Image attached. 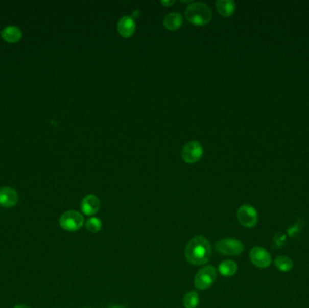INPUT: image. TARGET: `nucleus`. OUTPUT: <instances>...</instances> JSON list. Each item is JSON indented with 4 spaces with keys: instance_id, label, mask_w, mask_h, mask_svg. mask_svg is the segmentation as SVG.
<instances>
[{
    "instance_id": "obj_22",
    "label": "nucleus",
    "mask_w": 309,
    "mask_h": 308,
    "mask_svg": "<svg viewBox=\"0 0 309 308\" xmlns=\"http://www.w3.org/2000/svg\"><path fill=\"white\" fill-rule=\"evenodd\" d=\"M84 308H90V307H84Z\"/></svg>"
},
{
    "instance_id": "obj_14",
    "label": "nucleus",
    "mask_w": 309,
    "mask_h": 308,
    "mask_svg": "<svg viewBox=\"0 0 309 308\" xmlns=\"http://www.w3.org/2000/svg\"><path fill=\"white\" fill-rule=\"evenodd\" d=\"M216 9L223 17H230L234 14L236 4L232 0H218L216 1Z\"/></svg>"
},
{
    "instance_id": "obj_11",
    "label": "nucleus",
    "mask_w": 309,
    "mask_h": 308,
    "mask_svg": "<svg viewBox=\"0 0 309 308\" xmlns=\"http://www.w3.org/2000/svg\"><path fill=\"white\" fill-rule=\"evenodd\" d=\"M18 202V194L11 187L0 188V205L4 208L16 206Z\"/></svg>"
},
{
    "instance_id": "obj_10",
    "label": "nucleus",
    "mask_w": 309,
    "mask_h": 308,
    "mask_svg": "<svg viewBox=\"0 0 309 308\" xmlns=\"http://www.w3.org/2000/svg\"><path fill=\"white\" fill-rule=\"evenodd\" d=\"M101 208V202L96 195H88L82 200L81 210L87 216H91L98 212Z\"/></svg>"
},
{
    "instance_id": "obj_6",
    "label": "nucleus",
    "mask_w": 309,
    "mask_h": 308,
    "mask_svg": "<svg viewBox=\"0 0 309 308\" xmlns=\"http://www.w3.org/2000/svg\"><path fill=\"white\" fill-rule=\"evenodd\" d=\"M204 155V148L200 142H188L182 149L181 156L186 164H196L201 160Z\"/></svg>"
},
{
    "instance_id": "obj_19",
    "label": "nucleus",
    "mask_w": 309,
    "mask_h": 308,
    "mask_svg": "<svg viewBox=\"0 0 309 308\" xmlns=\"http://www.w3.org/2000/svg\"><path fill=\"white\" fill-rule=\"evenodd\" d=\"M160 3L164 5V6H167V7H170L175 3V1H161Z\"/></svg>"
},
{
    "instance_id": "obj_12",
    "label": "nucleus",
    "mask_w": 309,
    "mask_h": 308,
    "mask_svg": "<svg viewBox=\"0 0 309 308\" xmlns=\"http://www.w3.org/2000/svg\"><path fill=\"white\" fill-rule=\"evenodd\" d=\"M183 25V16L180 13L172 12L168 14L164 19V28L169 31H176Z\"/></svg>"
},
{
    "instance_id": "obj_7",
    "label": "nucleus",
    "mask_w": 309,
    "mask_h": 308,
    "mask_svg": "<svg viewBox=\"0 0 309 308\" xmlns=\"http://www.w3.org/2000/svg\"><path fill=\"white\" fill-rule=\"evenodd\" d=\"M237 219L243 226L253 228L258 223V212L250 204H243L237 211Z\"/></svg>"
},
{
    "instance_id": "obj_20",
    "label": "nucleus",
    "mask_w": 309,
    "mask_h": 308,
    "mask_svg": "<svg viewBox=\"0 0 309 308\" xmlns=\"http://www.w3.org/2000/svg\"><path fill=\"white\" fill-rule=\"evenodd\" d=\"M13 308H31L29 307L28 305H26V304H16Z\"/></svg>"
},
{
    "instance_id": "obj_2",
    "label": "nucleus",
    "mask_w": 309,
    "mask_h": 308,
    "mask_svg": "<svg viewBox=\"0 0 309 308\" xmlns=\"http://www.w3.org/2000/svg\"><path fill=\"white\" fill-rule=\"evenodd\" d=\"M184 14L189 23L199 27L210 23L212 18L211 8L203 2L191 3L185 9Z\"/></svg>"
},
{
    "instance_id": "obj_8",
    "label": "nucleus",
    "mask_w": 309,
    "mask_h": 308,
    "mask_svg": "<svg viewBox=\"0 0 309 308\" xmlns=\"http://www.w3.org/2000/svg\"><path fill=\"white\" fill-rule=\"evenodd\" d=\"M250 258L252 264L258 269H266L272 262L270 254L263 247L252 248L250 251Z\"/></svg>"
},
{
    "instance_id": "obj_18",
    "label": "nucleus",
    "mask_w": 309,
    "mask_h": 308,
    "mask_svg": "<svg viewBox=\"0 0 309 308\" xmlns=\"http://www.w3.org/2000/svg\"><path fill=\"white\" fill-rule=\"evenodd\" d=\"M85 226L88 231L91 233H97L100 230H102V223L101 219L97 217H91V218L87 220Z\"/></svg>"
},
{
    "instance_id": "obj_1",
    "label": "nucleus",
    "mask_w": 309,
    "mask_h": 308,
    "mask_svg": "<svg viewBox=\"0 0 309 308\" xmlns=\"http://www.w3.org/2000/svg\"><path fill=\"white\" fill-rule=\"evenodd\" d=\"M211 253V243L203 236H196L191 239L184 250L188 262L196 266L204 265L210 262Z\"/></svg>"
},
{
    "instance_id": "obj_15",
    "label": "nucleus",
    "mask_w": 309,
    "mask_h": 308,
    "mask_svg": "<svg viewBox=\"0 0 309 308\" xmlns=\"http://www.w3.org/2000/svg\"><path fill=\"white\" fill-rule=\"evenodd\" d=\"M218 270H219L220 274L223 277H232L237 272L238 266L233 260L226 259V260L221 262Z\"/></svg>"
},
{
    "instance_id": "obj_21",
    "label": "nucleus",
    "mask_w": 309,
    "mask_h": 308,
    "mask_svg": "<svg viewBox=\"0 0 309 308\" xmlns=\"http://www.w3.org/2000/svg\"><path fill=\"white\" fill-rule=\"evenodd\" d=\"M109 308H126L124 306H122V305H112V306H110Z\"/></svg>"
},
{
    "instance_id": "obj_3",
    "label": "nucleus",
    "mask_w": 309,
    "mask_h": 308,
    "mask_svg": "<svg viewBox=\"0 0 309 308\" xmlns=\"http://www.w3.org/2000/svg\"><path fill=\"white\" fill-rule=\"evenodd\" d=\"M84 223V218L82 214L75 210L63 212L59 219V224L63 230L67 231H77L82 228Z\"/></svg>"
},
{
    "instance_id": "obj_13",
    "label": "nucleus",
    "mask_w": 309,
    "mask_h": 308,
    "mask_svg": "<svg viewBox=\"0 0 309 308\" xmlns=\"http://www.w3.org/2000/svg\"><path fill=\"white\" fill-rule=\"evenodd\" d=\"M22 35L23 34L20 28L15 26H8L1 32V36L3 37V39L10 43H17L22 38Z\"/></svg>"
},
{
    "instance_id": "obj_17",
    "label": "nucleus",
    "mask_w": 309,
    "mask_h": 308,
    "mask_svg": "<svg viewBox=\"0 0 309 308\" xmlns=\"http://www.w3.org/2000/svg\"><path fill=\"white\" fill-rule=\"evenodd\" d=\"M184 308H196L199 304V296L196 291H189L185 294L183 300Z\"/></svg>"
},
{
    "instance_id": "obj_4",
    "label": "nucleus",
    "mask_w": 309,
    "mask_h": 308,
    "mask_svg": "<svg viewBox=\"0 0 309 308\" xmlns=\"http://www.w3.org/2000/svg\"><path fill=\"white\" fill-rule=\"evenodd\" d=\"M216 249L219 253L225 256H239L244 251L243 242L234 238H226L216 242Z\"/></svg>"
},
{
    "instance_id": "obj_9",
    "label": "nucleus",
    "mask_w": 309,
    "mask_h": 308,
    "mask_svg": "<svg viewBox=\"0 0 309 308\" xmlns=\"http://www.w3.org/2000/svg\"><path fill=\"white\" fill-rule=\"evenodd\" d=\"M117 33L124 38H129L136 31V22L133 17L129 16H122L117 25Z\"/></svg>"
},
{
    "instance_id": "obj_16",
    "label": "nucleus",
    "mask_w": 309,
    "mask_h": 308,
    "mask_svg": "<svg viewBox=\"0 0 309 308\" xmlns=\"http://www.w3.org/2000/svg\"><path fill=\"white\" fill-rule=\"evenodd\" d=\"M276 268L281 272H289L293 269V262L290 257L287 256H278L274 259Z\"/></svg>"
},
{
    "instance_id": "obj_5",
    "label": "nucleus",
    "mask_w": 309,
    "mask_h": 308,
    "mask_svg": "<svg viewBox=\"0 0 309 308\" xmlns=\"http://www.w3.org/2000/svg\"><path fill=\"white\" fill-rule=\"evenodd\" d=\"M217 277L216 268L211 265L205 266L200 269L195 277V286L199 290H205L211 288Z\"/></svg>"
}]
</instances>
